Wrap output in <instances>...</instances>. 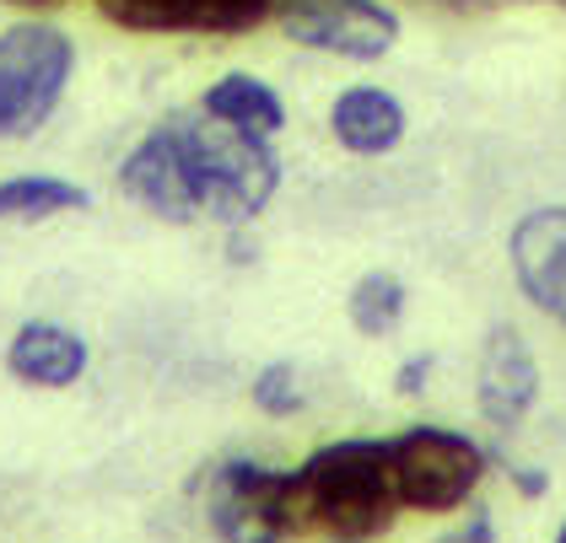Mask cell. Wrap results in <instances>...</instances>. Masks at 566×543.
I'll use <instances>...</instances> for the list:
<instances>
[{
    "instance_id": "cell-1",
    "label": "cell",
    "mask_w": 566,
    "mask_h": 543,
    "mask_svg": "<svg viewBox=\"0 0 566 543\" xmlns=\"http://www.w3.org/2000/svg\"><path fill=\"white\" fill-rule=\"evenodd\" d=\"M405 511L394 441H335L303 468L275 473V528L281 539H378Z\"/></svg>"
},
{
    "instance_id": "cell-2",
    "label": "cell",
    "mask_w": 566,
    "mask_h": 543,
    "mask_svg": "<svg viewBox=\"0 0 566 543\" xmlns=\"http://www.w3.org/2000/svg\"><path fill=\"white\" fill-rule=\"evenodd\" d=\"M163 129H168V146H174L184 189H189L200 221L243 226L275 200L281 157L270 151V135L227 125L206 108L174 114V119H163Z\"/></svg>"
},
{
    "instance_id": "cell-3",
    "label": "cell",
    "mask_w": 566,
    "mask_h": 543,
    "mask_svg": "<svg viewBox=\"0 0 566 543\" xmlns=\"http://www.w3.org/2000/svg\"><path fill=\"white\" fill-rule=\"evenodd\" d=\"M76 76V43L54 22H11L0 33V146L33 140L65 103Z\"/></svg>"
},
{
    "instance_id": "cell-4",
    "label": "cell",
    "mask_w": 566,
    "mask_h": 543,
    "mask_svg": "<svg viewBox=\"0 0 566 543\" xmlns=\"http://www.w3.org/2000/svg\"><path fill=\"white\" fill-rule=\"evenodd\" d=\"M389 441L405 511H459L485 479V453L459 430L416 425V430L389 436Z\"/></svg>"
},
{
    "instance_id": "cell-5",
    "label": "cell",
    "mask_w": 566,
    "mask_h": 543,
    "mask_svg": "<svg viewBox=\"0 0 566 543\" xmlns=\"http://www.w3.org/2000/svg\"><path fill=\"white\" fill-rule=\"evenodd\" d=\"M297 0H97V11L125 28V33H151V39H232L254 33L270 17H281Z\"/></svg>"
},
{
    "instance_id": "cell-6",
    "label": "cell",
    "mask_w": 566,
    "mask_h": 543,
    "mask_svg": "<svg viewBox=\"0 0 566 543\" xmlns=\"http://www.w3.org/2000/svg\"><path fill=\"white\" fill-rule=\"evenodd\" d=\"M281 33L303 49L335 54V60H384L399 43V17L384 0H297L281 17Z\"/></svg>"
},
{
    "instance_id": "cell-7",
    "label": "cell",
    "mask_w": 566,
    "mask_h": 543,
    "mask_svg": "<svg viewBox=\"0 0 566 543\" xmlns=\"http://www.w3.org/2000/svg\"><path fill=\"white\" fill-rule=\"evenodd\" d=\"M206 522L221 543H281L275 528V468L254 458H227L217 462L200 485Z\"/></svg>"
},
{
    "instance_id": "cell-8",
    "label": "cell",
    "mask_w": 566,
    "mask_h": 543,
    "mask_svg": "<svg viewBox=\"0 0 566 543\" xmlns=\"http://www.w3.org/2000/svg\"><path fill=\"white\" fill-rule=\"evenodd\" d=\"M513 275H518L523 296L551 312L556 323H566V205L528 210L513 226Z\"/></svg>"
},
{
    "instance_id": "cell-9",
    "label": "cell",
    "mask_w": 566,
    "mask_h": 543,
    "mask_svg": "<svg viewBox=\"0 0 566 543\" xmlns=\"http://www.w3.org/2000/svg\"><path fill=\"white\" fill-rule=\"evenodd\" d=\"M534 398H539V366L518 329L496 323L480 350V415L496 430H513L534 409Z\"/></svg>"
},
{
    "instance_id": "cell-10",
    "label": "cell",
    "mask_w": 566,
    "mask_h": 543,
    "mask_svg": "<svg viewBox=\"0 0 566 543\" xmlns=\"http://www.w3.org/2000/svg\"><path fill=\"white\" fill-rule=\"evenodd\" d=\"M6 372L28 387H71L87 372V339L65 323H22L11 344H6Z\"/></svg>"
},
{
    "instance_id": "cell-11",
    "label": "cell",
    "mask_w": 566,
    "mask_h": 543,
    "mask_svg": "<svg viewBox=\"0 0 566 543\" xmlns=\"http://www.w3.org/2000/svg\"><path fill=\"white\" fill-rule=\"evenodd\" d=\"M329 135L350 157H384L405 140V108L384 86H346L329 108Z\"/></svg>"
},
{
    "instance_id": "cell-12",
    "label": "cell",
    "mask_w": 566,
    "mask_h": 543,
    "mask_svg": "<svg viewBox=\"0 0 566 543\" xmlns=\"http://www.w3.org/2000/svg\"><path fill=\"white\" fill-rule=\"evenodd\" d=\"M200 108L206 114H217L227 125L238 129H254V135H281L286 129V103H281V92L260 76H249V71H232V76H221V82L206 86V97H200Z\"/></svg>"
},
{
    "instance_id": "cell-13",
    "label": "cell",
    "mask_w": 566,
    "mask_h": 543,
    "mask_svg": "<svg viewBox=\"0 0 566 543\" xmlns=\"http://www.w3.org/2000/svg\"><path fill=\"white\" fill-rule=\"evenodd\" d=\"M92 194L71 178H54V172H17V178H0V221H54V215H71V210H87Z\"/></svg>"
},
{
    "instance_id": "cell-14",
    "label": "cell",
    "mask_w": 566,
    "mask_h": 543,
    "mask_svg": "<svg viewBox=\"0 0 566 543\" xmlns=\"http://www.w3.org/2000/svg\"><path fill=\"white\" fill-rule=\"evenodd\" d=\"M350 329L367 339H384L394 334L399 323H405V286L394 280V275H384V269H373V275H361L356 286H350Z\"/></svg>"
},
{
    "instance_id": "cell-15",
    "label": "cell",
    "mask_w": 566,
    "mask_h": 543,
    "mask_svg": "<svg viewBox=\"0 0 566 543\" xmlns=\"http://www.w3.org/2000/svg\"><path fill=\"white\" fill-rule=\"evenodd\" d=\"M254 404L275 419L303 415L307 393H303V382H297V366H292V361H270V366L254 376Z\"/></svg>"
},
{
    "instance_id": "cell-16",
    "label": "cell",
    "mask_w": 566,
    "mask_h": 543,
    "mask_svg": "<svg viewBox=\"0 0 566 543\" xmlns=\"http://www.w3.org/2000/svg\"><path fill=\"white\" fill-rule=\"evenodd\" d=\"M427 372H432V355H416V361H405V366H399L394 387H399L405 398H416V393L427 387Z\"/></svg>"
},
{
    "instance_id": "cell-17",
    "label": "cell",
    "mask_w": 566,
    "mask_h": 543,
    "mask_svg": "<svg viewBox=\"0 0 566 543\" xmlns=\"http://www.w3.org/2000/svg\"><path fill=\"white\" fill-rule=\"evenodd\" d=\"M442 543H496V528H491V517H485V511H475L459 533H448Z\"/></svg>"
},
{
    "instance_id": "cell-18",
    "label": "cell",
    "mask_w": 566,
    "mask_h": 543,
    "mask_svg": "<svg viewBox=\"0 0 566 543\" xmlns=\"http://www.w3.org/2000/svg\"><path fill=\"white\" fill-rule=\"evenodd\" d=\"M518 485L528 490V496H539V490H545V479H539V473H518Z\"/></svg>"
},
{
    "instance_id": "cell-19",
    "label": "cell",
    "mask_w": 566,
    "mask_h": 543,
    "mask_svg": "<svg viewBox=\"0 0 566 543\" xmlns=\"http://www.w3.org/2000/svg\"><path fill=\"white\" fill-rule=\"evenodd\" d=\"M11 6H28V11H49V6H65V0H11Z\"/></svg>"
},
{
    "instance_id": "cell-20",
    "label": "cell",
    "mask_w": 566,
    "mask_h": 543,
    "mask_svg": "<svg viewBox=\"0 0 566 543\" xmlns=\"http://www.w3.org/2000/svg\"><path fill=\"white\" fill-rule=\"evenodd\" d=\"M335 543H361V539H335Z\"/></svg>"
},
{
    "instance_id": "cell-21",
    "label": "cell",
    "mask_w": 566,
    "mask_h": 543,
    "mask_svg": "<svg viewBox=\"0 0 566 543\" xmlns=\"http://www.w3.org/2000/svg\"><path fill=\"white\" fill-rule=\"evenodd\" d=\"M556 543H566V528H562V539H556Z\"/></svg>"
}]
</instances>
